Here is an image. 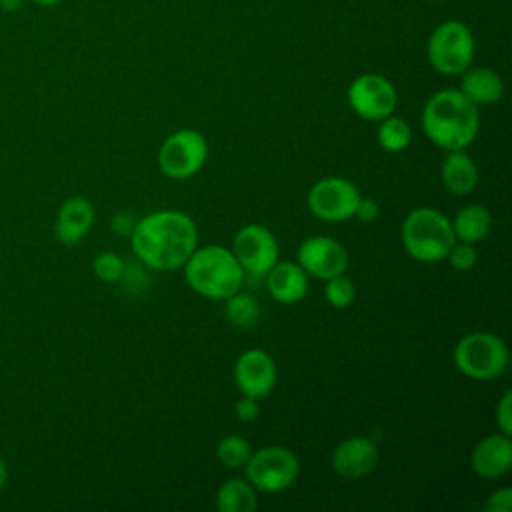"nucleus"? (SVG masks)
Wrapping results in <instances>:
<instances>
[{"mask_svg": "<svg viewBox=\"0 0 512 512\" xmlns=\"http://www.w3.org/2000/svg\"><path fill=\"white\" fill-rule=\"evenodd\" d=\"M510 508H512V488L508 486L494 490L484 502V510L488 512H510Z\"/></svg>", "mask_w": 512, "mask_h": 512, "instance_id": "29", "label": "nucleus"}, {"mask_svg": "<svg viewBox=\"0 0 512 512\" xmlns=\"http://www.w3.org/2000/svg\"><path fill=\"white\" fill-rule=\"evenodd\" d=\"M258 490L246 478H230L216 490L220 512H252L258 508Z\"/></svg>", "mask_w": 512, "mask_h": 512, "instance_id": "21", "label": "nucleus"}, {"mask_svg": "<svg viewBox=\"0 0 512 512\" xmlns=\"http://www.w3.org/2000/svg\"><path fill=\"white\" fill-rule=\"evenodd\" d=\"M182 268L188 288L210 300L228 298L244 282V270L232 250L218 244L196 248Z\"/></svg>", "mask_w": 512, "mask_h": 512, "instance_id": "3", "label": "nucleus"}, {"mask_svg": "<svg viewBox=\"0 0 512 512\" xmlns=\"http://www.w3.org/2000/svg\"><path fill=\"white\" fill-rule=\"evenodd\" d=\"M6 480H8V466H6L4 458L0 456V492H2V488L6 486Z\"/></svg>", "mask_w": 512, "mask_h": 512, "instance_id": "34", "label": "nucleus"}, {"mask_svg": "<svg viewBox=\"0 0 512 512\" xmlns=\"http://www.w3.org/2000/svg\"><path fill=\"white\" fill-rule=\"evenodd\" d=\"M92 270L102 282H118L124 278L126 264L116 252H100L92 262Z\"/></svg>", "mask_w": 512, "mask_h": 512, "instance_id": "26", "label": "nucleus"}, {"mask_svg": "<svg viewBox=\"0 0 512 512\" xmlns=\"http://www.w3.org/2000/svg\"><path fill=\"white\" fill-rule=\"evenodd\" d=\"M268 294L280 304H296L308 292V274L298 262L278 260L266 274Z\"/></svg>", "mask_w": 512, "mask_h": 512, "instance_id": "17", "label": "nucleus"}, {"mask_svg": "<svg viewBox=\"0 0 512 512\" xmlns=\"http://www.w3.org/2000/svg\"><path fill=\"white\" fill-rule=\"evenodd\" d=\"M94 220V204L86 196H70L58 208L54 222L56 238L66 246H74L90 232Z\"/></svg>", "mask_w": 512, "mask_h": 512, "instance_id": "16", "label": "nucleus"}, {"mask_svg": "<svg viewBox=\"0 0 512 512\" xmlns=\"http://www.w3.org/2000/svg\"><path fill=\"white\" fill-rule=\"evenodd\" d=\"M454 366L470 380H494L508 366L506 342L486 330L464 334L452 352Z\"/></svg>", "mask_w": 512, "mask_h": 512, "instance_id": "5", "label": "nucleus"}, {"mask_svg": "<svg viewBox=\"0 0 512 512\" xmlns=\"http://www.w3.org/2000/svg\"><path fill=\"white\" fill-rule=\"evenodd\" d=\"M496 426H498V432H502L506 436L512 434V394H510V390H506L496 404Z\"/></svg>", "mask_w": 512, "mask_h": 512, "instance_id": "28", "label": "nucleus"}, {"mask_svg": "<svg viewBox=\"0 0 512 512\" xmlns=\"http://www.w3.org/2000/svg\"><path fill=\"white\" fill-rule=\"evenodd\" d=\"M130 244L144 266L170 272L182 268L198 248V228L182 210H156L136 220Z\"/></svg>", "mask_w": 512, "mask_h": 512, "instance_id": "1", "label": "nucleus"}, {"mask_svg": "<svg viewBox=\"0 0 512 512\" xmlns=\"http://www.w3.org/2000/svg\"><path fill=\"white\" fill-rule=\"evenodd\" d=\"M422 130L444 152L466 150L480 130L478 106L456 88L438 90L422 108Z\"/></svg>", "mask_w": 512, "mask_h": 512, "instance_id": "2", "label": "nucleus"}, {"mask_svg": "<svg viewBox=\"0 0 512 512\" xmlns=\"http://www.w3.org/2000/svg\"><path fill=\"white\" fill-rule=\"evenodd\" d=\"M474 106H490L502 98V78L492 68H466L458 88Z\"/></svg>", "mask_w": 512, "mask_h": 512, "instance_id": "19", "label": "nucleus"}, {"mask_svg": "<svg viewBox=\"0 0 512 512\" xmlns=\"http://www.w3.org/2000/svg\"><path fill=\"white\" fill-rule=\"evenodd\" d=\"M232 254L242 270L254 276H264L280 256V246L274 232L264 224L242 226L232 242Z\"/></svg>", "mask_w": 512, "mask_h": 512, "instance_id": "11", "label": "nucleus"}, {"mask_svg": "<svg viewBox=\"0 0 512 512\" xmlns=\"http://www.w3.org/2000/svg\"><path fill=\"white\" fill-rule=\"evenodd\" d=\"M376 140L386 152H402L412 142V128L404 118L390 114L378 122Z\"/></svg>", "mask_w": 512, "mask_h": 512, "instance_id": "23", "label": "nucleus"}, {"mask_svg": "<svg viewBox=\"0 0 512 512\" xmlns=\"http://www.w3.org/2000/svg\"><path fill=\"white\" fill-rule=\"evenodd\" d=\"M30 2L40 4V6H54V4H58V2H62V0H30Z\"/></svg>", "mask_w": 512, "mask_h": 512, "instance_id": "35", "label": "nucleus"}, {"mask_svg": "<svg viewBox=\"0 0 512 512\" xmlns=\"http://www.w3.org/2000/svg\"><path fill=\"white\" fill-rule=\"evenodd\" d=\"M380 452L372 438L352 436L342 440L332 452V470L344 480H360L378 466Z\"/></svg>", "mask_w": 512, "mask_h": 512, "instance_id": "14", "label": "nucleus"}, {"mask_svg": "<svg viewBox=\"0 0 512 512\" xmlns=\"http://www.w3.org/2000/svg\"><path fill=\"white\" fill-rule=\"evenodd\" d=\"M326 286H324V298L326 302L332 306V308H348L356 296V288L352 284L350 278H346L344 274L340 276H334V278H328L324 280Z\"/></svg>", "mask_w": 512, "mask_h": 512, "instance_id": "25", "label": "nucleus"}, {"mask_svg": "<svg viewBox=\"0 0 512 512\" xmlns=\"http://www.w3.org/2000/svg\"><path fill=\"white\" fill-rule=\"evenodd\" d=\"M428 62L444 76H458L470 68L474 58V38L460 20H446L434 28L426 46Z\"/></svg>", "mask_w": 512, "mask_h": 512, "instance_id": "6", "label": "nucleus"}, {"mask_svg": "<svg viewBox=\"0 0 512 512\" xmlns=\"http://www.w3.org/2000/svg\"><path fill=\"white\" fill-rule=\"evenodd\" d=\"M134 224H136V220H134L132 214H128V212H118V214L112 218V222H110L112 230H114L118 236H130L132 230H134Z\"/></svg>", "mask_w": 512, "mask_h": 512, "instance_id": "32", "label": "nucleus"}, {"mask_svg": "<svg viewBox=\"0 0 512 512\" xmlns=\"http://www.w3.org/2000/svg\"><path fill=\"white\" fill-rule=\"evenodd\" d=\"M208 160V142L202 132L182 128L172 132L158 150V168L166 178L188 180L196 176Z\"/></svg>", "mask_w": 512, "mask_h": 512, "instance_id": "8", "label": "nucleus"}, {"mask_svg": "<svg viewBox=\"0 0 512 512\" xmlns=\"http://www.w3.org/2000/svg\"><path fill=\"white\" fill-rule=\"evenodd\" d=\"M354 218H358L360 222H366V224H372L380 218V206L376 200L372 198H360L358 206H356V212H354Z\"/></svg>", "mask_w": 512, "mask_h": 512, "instance_id": "31", "label": "nucleus"}, {"mask_svg": "<svg viewBox=\"0 0 512 512\" xmlns=\"http://www.w3.org/2000/svg\"><path fill=\"white\" fill-rule=\"evenodd\" d=\"M470 466L476 476L486 480H496L510 472L512 468V442L510 436L502 432L488 434L480 438L470 454Z\"/></svg>", "mask_w": 512, "mask_h": 512, "instance_id": "15", "label": "nucleus"}, {"mask_svg": "<svg viewBox=\"0 0 512 512\" xmlns=\"http://www.w3.org/2000/svg\"><path fill=\"white\" fill-rule=\"evenodd\" d=\"M450 222L454 238L458 242L478 244L488 236L492 228V214L482 204H466L456 212V216Z\"/></svg>", "mask_w": 512, "mask_h": 512, "instance_id": "20", "label": "nucleus"}, {"mask_svg": "<svg viewBox=\"0 0 512 512\" xmlns=\"http://www.w3.org/2000/svg\"><path fill=\"white\" fill-rule=\"evenodd\" d=\"M430 2H434V0H430Z\"/></svg>", "mask_w": 512, "mask_h": 512, "instance_id": "36", "label": "nucleus"}, {"mask_svg": "<svg viewBox=\"0 0 512 512\" xmlns=\"http://www.w3.org/2000/svg\"><path fill=\"white\" fill-rule=\"evenodd\" d=\"M244 474L258 492L278 494L296 482L300 462L286 446H264L256 452L252 450L244 464Z\"/></svg>", "mask_w": 512, "mask_h": 512, "instance_id": "7", "label": "nucleus"}, {"mask_svg": "<svg viewBox=\"0 0 512 512\" xmlns=\"http://www.w3.org/2000/svg\"><path fill=\"white\" fill-rule=\"evenodd\" d=\"M362 194L358 186L344 176H326L314 182L306 202L310 212L324 222H346L354 218Z\"/></svg>", "mask_w": 512, "mask_h": 512, "instance_id": "9", "label": "nucleus"}, {"mask_svg": "<svg viewBox=\"0 0 512 512\" xmlns=\"http://www.w3.org/2000/svg\"><path fill=\"white\" fill-rule=\"evenodd\" d=\"M234 414L240 422H252L260 414V404L256 398L242 394V398L234 404Z\"/></svg>", "mask_w": 512, "mask_h": 512, "instance_id": "30", "label": "nucleus"}, {"mask_svg": "<svg viewBox=\"0 0 512 512\" xmlns=\"http://www.w3.org/2000/svg\"><path fill=\"white\" fill-rule=\"evenodd\" d=\"M440 180L444 188L454 196H466L474 192L480 180L476 162L466 150H450L440 166Z\"/></svg>", "mask_w": 512, "mask_h": 512, "instance_id": "18", "label": "nucleus"}, {"mask_svg": "<svg viewBox=\"0 0 512 512\" xmlns=\"http://www.w3.org/2000/svg\"><path fill=\"white\" fill-rule=\"evenodd\" d=\"M346 98L352 112L370 122H380L394 114L398 106V92L394 84L376 72H366L354 78L348 86Z\"/></svg>", "mask_w": 512, "mask_h": 512, "instance_id": "10", "label": "nucleus"}, {"mask_svg": "<svg viewBox=\"0 0 512 512\" xmlns=\"http://www.w3.org/2000/svg\"><path fill=\"white\" fill-rule=\"evenodd\" d=\"M278 378V368L274 358L262 348L244 350L234 364V384L244 396H252L256 400L266 398Z\"/></svg>", "mask_w": 512, "mask_h": 512, "instance_id": "13", "label": "nucleus"}, {"mask_svg": "<svg viewBox=\"0 0 512 512\" xmlns=\"http://www.w3.org/2000/svg\"><path fill=\"white\" fill-rule=\"evenodd\" d=\"M224 302V318L236 328H252L260 320V304L248 292H234Z\"/></svg>", "mask_w": 512, "mask_h": 512, "instance_id": "22", "label": "nucleus"}, {"mask_svg": "<svg viewBox=\"0 0 512 512\" xmlns=\"http://www.w3.org/2000/svg\"><path fill=\"white\" fill-rule=\"evenodd\" d=\"M400 238L408 256L424 264L446 260L448 250L456 242L450 218L430 206H418L406 214Z\"/></svg>", "mask_w": 512, "mask_h": 512, "instance_id": "4", "label": "nucleus"}, {"mask_svg": "<svg viewBox=\"0 0 512 512\" xmlns=\"http://www.w3.org/2000/svg\"><path fill=\"white\" fill-rule=\"evenodd\" d=\"M446 258L450 260V266L458 272H468L476 266L478 262V252H476V244H468V242H454L452 248L448 250Z\"/></svg>", "mask_w": 512, "mask_h": 512, "instance_id": "27", "label": "nucleus"}, {"mask_svg": "<svg viewBox=\"0 0 512 512\" xmlns=\"http://www.w3.org/2000/svg\"><path fill=\"white\" fill-rule=\"evenodd\" d=\"M250 454H252L250 442L246 438L238 436V434H228L216 444L218 462L226 468H232V470L244 468Z\"/></svg>", "mask_w": 512, "mask_h": 512, "instance_id": "24", "label": "nucleus"}, {"mask_svg": "<svg viewBox=\"0 0 512 512\" xmlns=\"http://www.w3.org/2000/svg\"><path fill=\"white\" fill-rule=\"evenodd\" d=\"M296 262L302 270L318 280L340 276L348 268L346 248L332 236H310L296 250Z\"/></svg>", "mask_w": 512, "mask_h": 512, "instance_id": "12", "label": "nucleus"}, {"mask_svg": "<svg viewBox=\"0 0 512 512\" xmlns=\"http://www.w3.org/2000/svg\"><path fill=\"white\" fill-rule=\"evenodd\" d=\"M22 4V0H0V8L6 10V12H14L18 10Z\"/></svg>", "mask_w": 512, "mask_h": 512, "instance_id": "33", "label": "nucleus"}]
</instances>
